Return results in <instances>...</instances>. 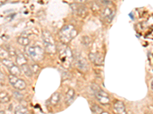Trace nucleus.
<instances>
[{
  "label": "nucleus",
  "instance_id": "nucleus-1",
  "mask_svg": "<svg viewBox=\"0 0 153 114\" xmlns=\"http://www.w3.org/2000/svg\"><path fill=\"white\" fill-rule=\"evenodd\" d=\"M59 38L63 44H68L77 35V31L73 25H65L59 31Z\"/></svg>",
  "mask_w": 153,
  "mask_h": 114
},
{
  "label": "nucleus",
  "instance_id": "nucleus-2",
  "mask_svg": "<svg viewBox=\"0 0 153 114\" xmlns=\"http://www.w3.org/2000/svg\"><path fill=\"white\" fill-rule=\"evenodd\" d=\"M58 51L59 59H60L62 65L66 69H69L71 67L72 62L74 60V55L71 52V49L68 47H67L65 44H64L63 47L59 48Z\"/></svg>",
  "mask_w": 153,
  "mask_h": 114
},
{
  "label": "nucleus",
  "instance_id": "nucleus-3",
  "mask_svg": "<svg viewBox=\"0 0 153 114\" xmlns=\"http://www.w3.org/2000/svg\"><path fill=\"white\" fill-rule=\"evenodd\" d=\"M43 43L44 45L45 52L49 54H54L57 51V47L55 44V40L51 36V33L48 31H43L42 33Z\"/></svg>",
  "mask_w": 153,
  "mask_h": 114
},
{
  "label": "nucleus",
  "instance_id": "nucleus-4",
  "mask_svg": "<svg viewBox=\"0 0 153 114\" xmlns=\"http://www.w3.org/2000/svg\"><path fill=\"white\" fill-rule=\"evenodd\" d=\"M26 51L28 56H30L35 62H40L44 59V51L40 46H28Z\"/></svg>",
  "mask_w": 153,
  "mask_h": 114
},
{
  "label": "nucleus",
  "instance_id": "nucleus-5",
  "mask_svg": "<svg viewBox=\"0 0 153 114\" xmlns=\"http://www.w3.org/2000/svg\"><path fill=\"white\" fill-rule=\"evenodd\" d=\"M92 91H93V94H94L95 98H97V100L100 102L102 105H107L110 102V99L107 94H106L103 90L100 88L97 85L93 84L91 86Z\"/></svg>",
  "mask_w": 153,
  "mask_h": 114
},
{
  "label": "nucleus",
  "instance_id": "nucleus-6",
  "mask_svg": "<svg viewBox=\"0 0 153 114\" xmlns=\"http://www.w3.org/2000/svg\"><path fill=\"white\" fill-rule=\"evenodd\" d=\"M75 62H76V65L79 71L82 72H87L89 69L88 62L85 58H84L80 53H77L76 56H74Z\"/></svg>",
  "mask_w": 153,
  "mask_h": 114
},
{
  "label": "nucleus",
  "instance_id": "nucleus-7",
  "mask_svg": "<svg viewBox=\"0 0 153 114\" xmlns=\"http://www.w3.org/2000/svg\"><path fill=\"white\" fill-rule=\"evenodd\" d=\"M9 82L18 91H23L26 87V83L25 81L21 78H18L17 76L9 75Z\"/></svg>",
  "mask_w": 153,
  "mask_h": 114
},
{
  "label": "nucleus",
  "instance_id": "nucleus-8",
  "mask_svg": "<svg viewBox=\"0 0 153 114\" xmlns=\"http://www.w3.org/2000/svg\"><path fill=\"white\" fill-rule=\"evenodd\" d=\"M71 7L72 9V11L75 15L80 17H85L87 13V8L84 5L81 3H75L71 4Z\"/></svg>",
  "mask_w": 153,
  "mask_h": 114
},
{
  "label": "nucleus",
  "instance_id": "nucleus-9",
  "mask_svg": "<svg viewBox=\"0 0 153 114\" xmlns=\"http://www.w3.org/2000/svg\"><path fill=\"white\" fill-rule=\"evenodd\" d=\"M89 59L96 65H102L103 64V57L99 53H90L89 54Z\"/></svg>",
  "mask_w": 153,
  "mask_h": 114
},
{
  "label": "nucleus",
  "instance_id": "nucleus-10",
  "mask_svg": "<svg viewBox=\"0 0 153 114\" xmlns=\"http://www.w3.org/2000/svg\"><path fill=\"white\" fill-rule=\"evenodd\" d=\"M113 110L116 114H126V109L122 101L117 100L113 105Z\"/></svg>",
  "mask_w": 153,
  "mask_h": 114
},
{
  "label": "nucleus",
  "instance_id": "nucleus-11",
  "mask_svg": "<svg viewBox=\"0 0 153 114\" xmlns=\"http://www.w3.org/2000/svg\"><path fill=\"white\" fill-rule=\"evenodd\" d=\"M102 17L106 22H111L113 18H114V11L110 8H105L102 12Z\"/></svg>",
  "mask_w": 153,
  "mask_h": 114
},
{
  "label": "nucleus",
  "instance_id": "nucleus-12",
  "mask_svg": "<svg viewBox=\"0 0 153 114\" xmlns=\"http://www.w3.org/2000/svg\"><path fill=\"white\" fill-rule=\"evenodd\" d=\"M75 98V91L74 89L70 88L66 94V103L67 105H71L73 103Z\"/></svg>",
  "mask_w": 153,
  "mask_h": 114
},
{
  "label": "nucleus",
  "instance_id": "nucleus-13",
  "mask_svg": "<svg viewBox=\"0 0 153 114\" xmlns=\"http://www.w3.org/2000/svg\"><path fill=\"white\" fill-rule=\"evenodd\" d=\"M60 99V94L58 92H55L52 94V96L51 97V98L49 99V102L51 103V105L52 106H56L58 103H59Z\"/></svg>",
  "mask_w": 153,
  "mask_h": 114
},
{
  "label": "nucleus",
  "instance_id": "nucleus-14",
  "mask_svg": "<svg viewBox=\"0 0 153 114\" xmlns=\"http://www.w3.org/2000/svg\"><path fill=\"white\" fill-rule=\"evenodd\" d=\"M28 60L26 59V57L24 56L22 53H18L16 56V63L18 65H25V64H27Z\"/></svg>",
  "mask_w": 153,
  "mask_h": 114
},
{
  "label": "nucleus",
  "instance_id": "nucleus-15",
  "mask_svg": "<svg viewBox=\"0 0 153 114\" xmlns=\"http://www.w3.org/2000/svg\"><path fill=\"white\" fill-rule=\"evenodd\" d=\"M18 43L22 46L28 47V46H29L30 40L29 38L27 36H26V35H22V36L18 38Z\"/></svg>",
  "mask_w": 153,
  "mask_h": 114
},
{
  "label": "nucleus",
  "instance_id": "nucleus-16",
  "mask_svg": "<svg viewBox=\"0 0 153 114\" xmlns=\"http://www.w3.org/2000/svg\"><path fill=\"white\" fill-rule=\"evenodd\" d=\"M21 69H22V72H24V74L26 75L27 77H31L33 75V72H32V71H31V67H30V65H28L27 64H25V65H22L21 66Z\"/></svg>",
  "mask_w": 153,
  "mask_h": 114
},
{
  "label": "nucleus",
  "instance_id": "nucleus-17",
  "mask_svg": "<svg viewBox=\"0 0 153 114\" xmlns=\"http://www.w3.org/2000/svg\"><path fill=\"white\" fill-rule=\"evenodd\" d=\"M0 101L2 103H6L10 101V96L6 91H1L0 93Z\"/></svg>",
  "mask_w": 153,
  "mask_h": 114
},
{
  "label": "nucleus",
  "instance_id": "nucleus-18",
  "mask_svg": "<svg viewBox=\"0 0 153 114\" xmlns=\"http://www.w3.org/2000/svg\"><path fill=\"white\" fill-rule=\"evenodd\" d=\"M9 72H10V74L12 75L17 76V77L20 75L21 73H22V71L19 69V67H18V65H13L12 67H11L10 69H9Z\"/></svg>",
  "mask_w": 153,
  "mask_h": 114
},
{
  "label": "nucleus",
  "instance_id": "nucleus-19",
  "mask_svg": "<svg viewBox=\"0 0 153 114\" xmlns=\"http://www.w3.org/2000/svg\"><path fill=\"white\" fill-rule=\"evenodd\" d=\"M15 114H29L28 109L22 105H18L15 109Z\"/></svg>",
  "mask_w": 153,
  "mask_h": 114
},
{
  "label": "nucleus",
  "instance_id": "nucleus-20",
  "mask_svg": "<svg viewBox=\"0 0 153 114\" xmlns=\"http://www.w3.org/2000/svg\"><path fill=\"white\" fill-rule=\"evenodd\" d=\"M2 63L6 67H7L8 69H10V68L12 67L13 65H14V63L11 60H9V59H3V60H2Z\"/></svg>",
  "mask_w": 153,
  "mask_h": 114
},
{
  "label": "nucleus",
  "instance_id": "nucleus-21",
  "mask_svg": "<svg viewBox=\"0 0 153 114\" xmlns=\"http://www.w3.org/2000/svg\"><path fill=\"white\" fill-rule=\"evenodd\" d=\"M13 97H14L15 99L17 100L18 101H22L24 98L23 94H21V93L18 91H15L13 92Z\"/></svg>",
  "mask_w": 153,
  "mask_h": 114
},
{
  "label": "nucleus",
  "instance_id": "nucleus-22",
  "mask_svg": "<svg viewBox=\"0 0 153 114\" xmlns=\"http://www.w3.org/2000/svg\"><path fill=\"white\" fill-rule=\"evenodd\" d=\"M6 50L8 51V53H9L10 56H17L16 51H15V49H14L13 47H12L11 46H7V47H6Z\"/></svg>",
  "mask_w": 153,
  "mask_h": 114
},
{
  "label": "nucleus",
  "instance_id": "nucleus-23",
  "mask_svg": "<svg viewBox=\"0 0 153 114\" xmlns=\"http://www.w3.org/2000/svg\"><path fill=\"white\" fill-rule=\"evenodd\" d=\"M92 110H93V113H100V114H101L102 113V109L100 108V107H99V106H97V105H96V104H95V105H93V107H92Z\"/></svg>",
  "mask_w": 153,
  "mask_h": 114
},
{
  "label": "nucleus",
  "instance_id": "nucleus-24",
  "mask_svg": "<svg viewBox=\"0 0 153 114\" xmlns=\"http://www.w3.org/2000/svg\"><path fill=\"white\" fill-rule=\"evenodd\" d=\"M82 39H83L82 40L83 44H84L85 46H89L90 44V43H91V40H90L89 37L84 36Z\"/></svg>",
  "mask_w": 153,
  "mask_h": 114
},
{
  "label": "nucleus",
  "instance_id": "nucleus-25",
  "mask_svg": "<svg viewBox=\"0 0 153 114\" xmlns=\"http://www.w3.org/2000/svg\"><path fill=\"white\" fill-rule=\"evenodd\" d=\"M30 67H31L33 74H36L39 71V67H38V65L37 64H33V65H30Z\"/></svg>",
  "mask_w": 153,
  "mask_h": 114
},
{
  "label": "nucleus",
  "instance_id": "nucleus-26",
  "mask_svg": "<svg viewBox=\"0 0 153 114\" xmlns=\"http://www.w3.org/2000/svg\"><path fill=\"white\" fill-rule=\"evenodd\" d=\"M9 53H8V51L6 49H2V48H1V56H2V58L4 59H8L7 57L9 56Z\"/></svg>",
  "mask_w": 153,
  "mask_h": 114
},
{
  "label": "nucleus",
  "instance_id": "nucleus-27",
  "mask_svg": "<svg viewBox=\"0 0 153 114\" xmlns=\"http://www.w3.org/2000/svg\"><path fill=\"white\" fill-rule=\"evenodd\" d=\"M75 1H76V3H81V4H82L83 2H87V1H88V0H75Z\"/></svg>",
  "mask_w": 153,
  "mask_h": 114
},
{
  "label": "nucleus",
  "instance_id": "nucleus-28",
  "mask_svg": "<svg viewBox=\"0 0 153 114\" xmlns=\"http://www.w3.org/2000/svg\"><path fill=\"white\" fill-rule=\"evenodd\" d=\"M0 75H1V82L2 83V82H4V75L2 74V72H0Z\"/></svg>",
  "mask_w": 153,
  "mask_h": 114
},
{
  "label": "nucleus",
  "instance_id": "nucleus-29",
  "mask_svg": "<svg viewBox=\"0 0 153 114\" xmlns=\"http://www.w3.org/2000/svg\"><path fill=\"white\" fill-rule=\"evenodd\" d=\"M151 88H152V91H153V81L152 82V83H151Z\"/></svg>",
  "mask_w": 153,
  "mask_h": 114
},
{
  "label": "nucleus",
  "instance_id": "nucleus-30",
  "mask_svg": "<svg viewBox=\"0 0 153 114\" xmlns=\"http://www.w3.org/2000/svg\"><path fill=\"white\" fill-rule=\"evenodd\" d=\"M101 114H109V113H106V112H103Z\"/></svg>",
  "mask_w": 153,
  "mask_h": 114
},
{
  "label": "nucleus",
  "instance_id": "nucleus-31",
  "mask_svg": "<svg viewBox=\"0 0 153 114\" xmlns=\"http://www.w3.org/2000/svg\"><path fill=\"white\" fill-rule=\"evenodd\" d=\"M0 114H4V111L1 110V112H0Z\"/></svg>",
  "mask_w": 153,
  "mask_h": 114
}]
</instances>
